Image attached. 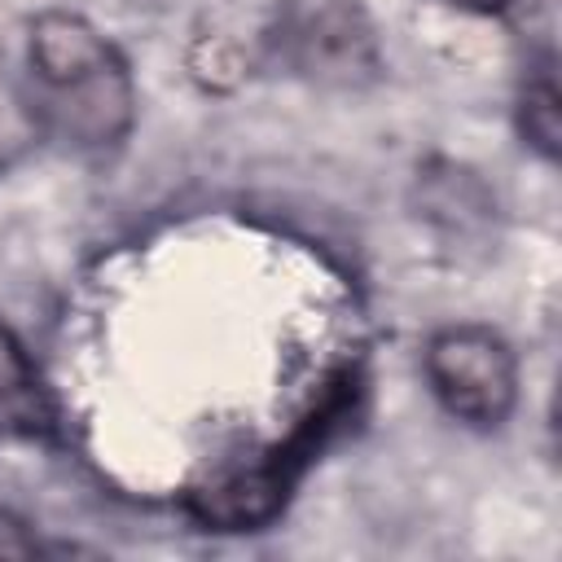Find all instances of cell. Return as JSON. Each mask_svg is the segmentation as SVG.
Segmentation results:
<instances>
[{"label": "cell", "instance_id": "obj_7", "mask_svg": "<svg viewBox=\"0 0 562 562\" xmlns=\"http://www.w3.org/2000/svg\"><path fill=\"white\" fill-rule=\"evenodd\" d=\"M448 4L470 9V13H501V9H505V0H448Z\"/></svg>", "mask_w": 562, "mask_h": 562}, {"label": "cell", "instance_id": "obj_3", "mask_svg": "<svg viewBox=\"0 0 562 562\" xmlns=\"http://www.w3.org/2000/svg\"><path fill=\"white\" fill-rule=\"evenodd\" d=\"M426 378L439 404L470 422V426H496L514 408L518 369L514 351L501 334L483 325H452L439 329L426 342Z\"/></svg>", "mask_w": 562, "mask_h": 562}, {"label": "cell", "instance_id": "obj_2", "mask_svg": "<svg viewBox=\"0 0 562 562\" xmlns=\"http://www.w3.org/2000/svg\"><path fill=\"white\" fill-rule=\"evenodd\" d=\"M351 408H356V373H342L325 386L321 404L294 426V435L285 443H277L259 457H246L237 465H224L215 479L193 487L189 514L206 527H220V531H241V527L268 522L285 505L299 470L321 452V443L347 422Z\"/></svg>", "mask_w": 562, "mask_h": 562}, {"label": "cell", "instance_id": "obj_1", "mask_svg": "<svg viewBox=\"0 0 562 562\" xmlns=\"http://www.w3.org/2000/svg\"><path fill=\"white\" fill-rule=\"evenodd\" d=\"M31 110L53 140L105 149L127 136L136 92L127 61L75 13H44L31 26Z\"/></svg>", "mask_w": 562, "mask_h": 562}, {"label": "cell", "instance_id": "obj_4", "mask_svg": "<svg viewBox=\"0 0 562 562\" xmlns=\"http://www.w3.org/2000/svg\"><path fill=\"white\" fill-rule=\"evenodd\" d=\"M0 435L18 439H53L57 435V408L22 351V342L0 325Z\"/></svg>", "mask_w": 562, "mask_h": 562}, {"label": "cell", "instance_id": "obj_6", "mask_svg": "<svg viewBox=\"0 0 562 562\" xmlns=\"http://www.w3.org/2000/svg\"><path fill=\"white\" fill-rule=\"evenodd\" d=\"M40 544L26 536V527L13 518V514H4L0 509V558H26V553H35Z\"/></svg>", "mask_w": 562, "mask_h": 562}, {"label": "cell", "instance_id": "obj_5", "mask_svg": "<svg viewBox=\"0 0 562 562\" xmlns=\"http://www.w3.org/2000/svg\"><path fill=\"white\" fill-rule=\"evenodd\" d=\"M518 123H522V136H527L544 158L558 154V79H553V61H549V57H544V61L527 75V83H522Z\"/></svg>", "mask_w": 562, "mask_h": 562}]
</instances>
